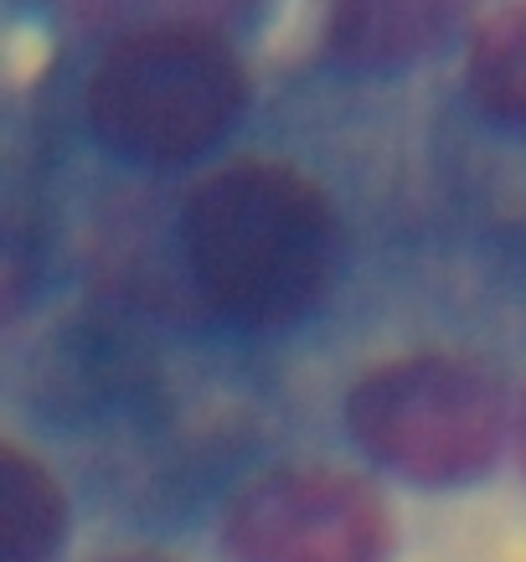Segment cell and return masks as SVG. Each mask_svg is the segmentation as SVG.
<instances>
[{"label": "cell", "instance_id": "1", "mask_svg": "<svg viewBox=\"0 0 526 562\" xmlns=\"http://www.w3.org/2000/svg\"><path fill=\"white\" fill-rule=\"evenodd\" d=\"M197 290L238 325L300 321L340 258V222L321 181L284 160H233L197 181L181 212Z\"/></svg>", "mask_w": 526, "mask_h": 562}, {"label": "cell", "instance_id": "2", "mask_svg": "<svg viewBox=\"0 0 526 562\" xmlns=\"http://www.w3.org/2000/svg\"><path fill=\"white\" fill-rule=\"evenodd\" d=\"M83 109L109 150L181 166L217 145L248 109V72L222 32H135L103 47Z\"/></svg>", "mask_w": 526, "mask_h": 562}, {"label": "cell", "instance_id": "3", "mask_svg": "<svg viewBox=\"0 0 526 562\" xmlns=\"http://www.w3.org/2000/svg\"><path fill=\"white\" fill-rule=\"evenodd\" d=\"M346 424L377 464L418 485H459L495 460L506 392L480 361L413 351L361 376L346 397Z\"/></svg>", "mask_w": 526, "mask_h": 562}, {"label": "cell", "instance_id": "4", "mask_svg": "<svg viewBox=\"0 0 526 562\" xmlns=\"http://www.w3.org/2000/svg\"><path fill=\"white\" fill-rule=\"evenodd\" d=\"M222 547L233 562H388L392 521L367 480L279 464L233 495Z\"/></svg>", "mask_w": 526, "mask_h": 562}, {"label": "cell", "instance_id": "5", "mask_svg": "<svg viewBox=\"0 0 526 562\" xmlns=\"http://www.w3.org/2000/svg\"><path fill=\"white\" fill-rule=\"evenodd\" d=\"M470 16L475 0H325V47L351 68H407Z\"/></svg>", "mask_w": 526, "mask_h": 562}, {"label": "cell", "instance_id": "6", "mask_svg": "<svg viewBox=\"0 0 526 562\" xmlns=\"http://www.w3.org/2000/svg\"><path fill=\"white\" fill-rule=\"evenodd\" d=\"M68 531V495L16 439L0 449V562H47Z\"/></svg>", "mask_w": 526, "mask_h": 562}, {"label": "cell", "instance_id": "7", "mask_svg": "<svg viewBox=\"0 0 526 562\" xmlns=\"http://www.w3.org/2000/svg\"><path fill=\"white\" fill-rule=\"evenodd\" d=\"M254 5L258 0H63L72 26L103 42L135 32H176V26L227 32L254 16Z\"/></svg>", "mask_w": 526, "mask_h": 562}, {"label": "cell", "instance_id": "8", "mask_svg": "<svg viewBox=\"0 0 526 562\" xmlns=\"http://www.w3.org/2000/svg\"><path fill=\"white\" fill-rule=\"evenodd\" d=\"M470 93L491 120L526 130V0L480 21L470 42Z\"/></svg>", "mask_w": 526, "mask_h": 562}, {"label": "cell", "instance_id": "9", "mask_svg": "<svg viewBox=\"0 0 526 562\" xmlns=\"http://www.w3.org/2000/svg\"><path fill=\"white\" fill-rule=\"evenodd\" d=\"M103 562H176L166 552H120V558H103Z\"/></svg>", "mask_w": 526, "mask_h": 562}, {"label": "cell", "instance_id": "10", "mask_svg": "<svg viewBox=\"0 0 526 562\" xmlns=\"http://www.w3.org/2000/svg\"><path fill=\"white\" fill-rule=\"evenodd\" d=\"M516 439H522V464H526V403H522V418H516Z\"/></svg>", "mask_w": 526, "mask_h": 562}]
</instances>
